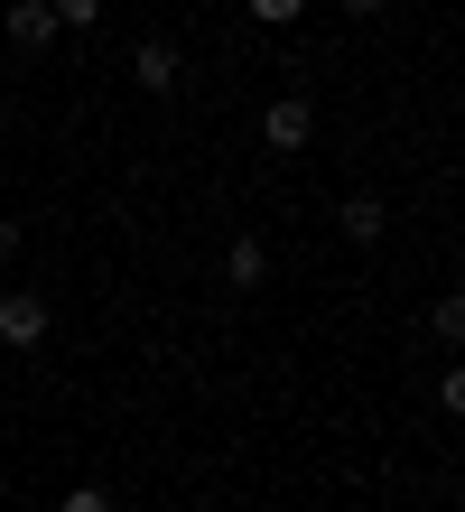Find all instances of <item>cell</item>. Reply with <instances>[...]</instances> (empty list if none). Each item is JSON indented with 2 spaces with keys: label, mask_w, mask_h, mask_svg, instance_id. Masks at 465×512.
Instances as JSON below:
<instances>
[{
  "label": "cell",
  "mask_w": 465,
  "mask_h": 512,
  "mask_svg": "<svg viewBox=\"0 0 465 512\" xmlns=\"http://www.w3.org/2000/svg\"><path fill=\"white\" fill-rule=\"evenodd\" d=\"M307 140H317V103H307V94L261 103V149H270V159H298Z\"/></svg>",
  "instance_id": "obj_1"
},
{
  "label": "cell",
  "mask_w": 465,
  "mask_h": 512,
  "mask_svg": "<svg viewBox=\"0 0 465 512\" xmlns=\"http://www.w3.org/2000/svg\"><path fill=\"white\" fill-rule=\"evenodd\" d=\"M47 326H56V308L38 289H0V345H10V354H38Z\"/></svg>",
  "instance_id": "obj_2"
},
{
  "label": "cell",
  "mask_w": 465,
  "mask_h": 512,
  "mask_svg": "<svg viewBox=\"0 0 465 512\" xmlns=\"http://www.w3.org/2000/svg\"><path fill=\"white\" fill-rule=\"evenodd\" d=\"M0 38H10L19 56H47L56 38H66V28H56V10H47V0H10V10H0Z\"/></svg>",
  "instance_id": "obj_3"
},
{
  "label": "cell",
  "mask_w": 465,
  "mask_h": 512,
  "mask_svg": "<svg viewBox=\"0 0 465 512\" xmlns=\"http://www.w3.org/2000/svg\"><path fill=\"white\" fill-rule=\"evenodd\" d=\"M131 84H140V94H177V84H186L177 38H140V47H131Z\"/></svg>",
  "instance_id": "obj_4"
},
{
  "label": "cell",
  "mask_w": 465,
  "mask_h": 512,
  "mask_svg": "<svg viewBox=\"0 0 465 512\" xmlns=\"http://www.w3.org/2000/svg\"><path fill=\"white\" fill-rule=\"evenodd\" d=\"M335 233H345V243H382V233H391L382 196H345V205H335Z\"/></svg>",
  "instance_id": "obj_5"
},
{
  "label": "cell",
  "mask_w": 465,
  "mask_h": 512,
  "mask_svg": "<svg viewBox=\"0 0 465 512\" xmlns=\"http://www.w3.org/2000/svg\"><path fill=\"white\" fill-rule=\"evenodd\" d=\"M224 280H233V289H261V280H270V252H261V233H242V243L224 252Z\"/></svg>",
  "instance_id": "obj_6"
},
{
  "label": "cell",
  "mask_w": 465,
  "mask_h": 512,
  "mask_svg": "<svg viewBox=\"0 0 465 512\" xmlns=\"http://www.w3.org/2000/svg\"><path fill=\"white\" fill-rule=\"evenodd\" d=\"M428 326H438V336H447V345H456V336H465V298H456V289H447V298H438V308H428Z\"/></svg>",
  "instance_id": "obj_7"
},
{
  "label": "cell",
  "mask_w": 465,
  "mask_h": 512,
  "mask_svg": "<svg viewBox=\"0 0 465 512\" xmlns=\"http://www.w3.org/2000/svg\"><path fill=\"white\" fill-rule=\"evenodd\" d=\"M47 10H56V28H93V19H103V0H47Z\"/></svg>",
  "instance_id": "obj_8"
},
{
  "label": "cell",
  "mask_w": 465,
  "mask_h": 512,
  "mask_svg": "<svg viewBox=\"0 0 465 512\" xmlns=\"http://www.w3.org/2000/svg\"><path fill=\"white\" fill-rule=\"evenodd\" d=\"M298 10H307V0H252V19H261V28H298Z\"/></svg>",
  "instance_id": "obj_9"
},
{
  "label": "cell",
  "mask_w": 465,
  "mask_h": 512,
  "mask_svg": "<svg viewBox=\"0 0 465 512\" xmlns=\"http://www.w3.org/2000/svg\"><path fill=\"white\" fill-rule=\"evenodd\" d=\"M56 512H112V494H103V485H75L66 503H56Z\"/></svg>",
  "instance_id": "obj_10"
},
{
  "label": "cell",
  "mask_w": 465,
  "mask_h": 512,
  "mask_svg": "<svg viewBox=\"0 0 465 512\" xmlns=\"http://www.w3.org/2000/svg\"><path fill=\"white\" fill-rule=\"evenodd\" d=\"M19 243H28V233H19V215H0V261H19Z\"/></svg>",
  "instance_id": "obj_11"
},
{
  "label": "cell",
  "mask_w": 465,
  "mask_h": 512,
  "mask_svg": "<svg viewBox=\"0 0 465 512\" xmlns=\"http://www.w3.org/2000/svg\"><path fill=\"white\" fill-rule=\"evenodd\" d=\"M335 10H354V19H382V10H391V0H335Z\"/></svg>",
  "instance_id": "obj_12"
}]
</instances>
